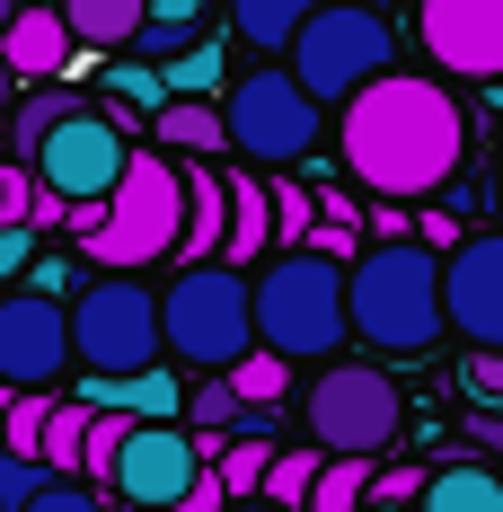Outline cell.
<instances>
[{"mask_svg": "<svg viewBox=\"0 0 503 512\" xmlns=\"http://www.w3.org/2000/svg\"><path fill=\"white\" fill-rule=\"evenodd\" d=\"M159 301H168V354L195 362L203 380H212V371H239V362L265 345V336H256V283L239 265H186Z\"/></svg>", "mask_w": 503, "mask_h": 512, "instance_id": "cell-4", "label": "cell"}, {"mask_svg": "<svg viewBox=\"0 0 503 512\" xmlns=\"http://www.w3.org/2000/svg\"><path fill=\"white\" fill-rule=\"evenodd\" d=\"M71 18H62V0H18L9 9V36H0V53H9V71L27 80V89H45L53 71L71 62Z\"/></svg>", "mask_w": 503, "mask_h": 512, "instance_id": "cell-14", "label": "cell"}, {"mask_svg": "<svg viewBox=\"0 0 503 512\" xmlns=\"http://www.w3.org/2000/svg\"><path fill=\"white\" fill-rule=\"evenodd\" d=\"M371 486H380V468H371V460H327L318 504H309V512H371Z\"/></svg>", "mask_w": 503, "mask_h": 512, "instance_id": "cell-28", "label": "cell"}, {"mask_svg": "<svg viewBox=\"0 0 503 512\" xmlns=\"http://www.w3.org/2000/svg\"><path fill=\"white\" fill-rule=\"evenodd\" d=\"M424 468H380V486H371V504H424Z\"/></svg>", "mask_w": 503, "mask_h": 512, "instance_id": "cell-33", "label": "cell"}, {"mask_svg": "<svg viewBox=\"0 0 503 512\" xmlns=\"http://www.w3.org/2000/svg\"><path fill=\"white\" fill-rule=\"evenodd\" d=\"M80 256H89L98 274H142L159 256H186V168L159 159V151H133V177L115 186L106 230Z\"/></svg>", "mask_w": 503, "mask_h": 512, "instance_id": "cell-6", "label": "cell"}, {"mask_svg": "<svg viewBox=\"0 0 503 512\" xmlns=\"http://www.w3.org/2000/svg\"><path fill=\"white\" fill-rule=\"evenodd\" d=\"M80 106H89V98H71V89H27V106L9 115V142H18V159L36 168V151H45V142L71 124V115H80Z\"/></svg>", "mask_w": 503, "mask_h": 512, "instance_id": "cell-22", "label": "cell"}, {"mask_svg": "<svg viewBox=\"0 0 503 512\" xmlns=\"http://www.w3.org/2000/svg\"><path fill=\"white\" fill-rule=\"evenodd\" d=\"M177 512H230V486H221V468H203V486H195Z\"/></svg>", "mask_w": 503, "mask_h": 512, "instance_id": "cell-38", "label": "cell"}, {"mask_svg": "<svg viewBox=\"0 0 503 512\" xmlns=\"http://www.w3.org/2000/svg\"><path fill=\"white\" fill-rule=\"evenodd\" d=\"M495 159H503V106H495Z\"/></svg>", "mask_w": 503, "mask_h": 512, "instance_id": "cell-41", "label": "cell"}, {"mask_svg": "<svg viewBox=\"0 0 503 512\" xmlns=\"http://www.w3.org/2000/svg\"><path fill=\"white\" fill-rule=\"evenodd\" d=\"M151 133L168 142V151H186V159H212V151H230V115H221L212 98H177V106H168V115L151 124Z\"/></svg>", "mask_w": 503, "mask_h": 512, "instance_id": "cell-21", "label": "cell"}, {"mask_svg": "<svg viewBox=\"0 0 503 512\" xmlns=\"http://www.w3.org/2000/svg\"><path fill=\"white\" fill-rule=\"evenodd\" d=\"M53 486V468L45 460H9L0 451V512H36V495Z\"/></svg>", "mask_w": 503, "mask_h": 512, "instance_id": "cell-32", "label": "cell"}, {"mask_svg": "<svg viewBox=\"0 0 503 512\" xmlns=\"http://www.w3.org/2000/svg\"><path fill=\"white\" fill-rule=\"evenodd\" d=\"M353 9H389V0H353Z\"/></svg>", "mask_w": 503, "mask_h": 512, "instance_id": "cell-44", "label": "cell"}, {"mask_svg": "<svg viewBox=\"0 0 503 512\" xmlns=\"http://www.w3.org/2000/svg\"><path fill=\"white\" fill-rule=\"evenodd\" d=\"M53 407H62V398H9V424H0V442H9V460H45Z\"/></svg>", "mask_w": 503, "mask_h": 512, "instance_id": "cell-30", "label": "cell"}, {"mask_svg": "<svg viewBox=\"0 0 503 512\" xmlns=\"http://www.w3.org/2000/svg\"><path fill=\"white\" fill-rule=\"evenodd\" d=\"M106 106H142V115H168V106H177V89H168V71H151V62H115V71H106Z\"/></svg>", "mask_w": 503, "mask_h": 512, "instance_id": "cell-26", "label": "cell"}, {"mask_svg": "<svg viewBox=\"0 0 503 512\" xmlns=\"http://www.w3.org/2000/svg\"><path fill=\"white\" fill-rule=\"evenodd\" d=\"M71 362H80V336H71L62 301H45V292H9L0 301V380L18 398H45Z\"/></svg>", "mask_w": 503, "mask_h": 512, "instance_id": "cell-10", "label": "cell"}, {"mask_svg": "<svg viewBox=\"0 0 503 512\" xmlns=\"http://www.w3.org/2000/svg\"><path fill=\"white\" fill-rule=\"evenodd\" d=\"M424 512H503V468H477V460L433 468V486H424Z\"/></svg>", "mask_w": 503, "mask_h": 512, "instance_id": "cell-20", "label": "cell"}, {"mask_svg": "<svg viewBox=\"0 0 503 512\" xmlns=\"http://www.w3.org/2000/svg\"><path fill=\"white\" fill-rule=\"evenodd\" d=\"M415 36L442 80H503V0H415Z\"/></svg>", "mask_w": 503, "mask_h": 512, "instance_id": "cell-11", "label": "cell"}, {"mask_svg": "<svg viewBox=\"0 0 503 512\" xmlns=\"http://www.w3.org/2000/svg\"><path fill=\"white\" fill-rule=\"evenodd\" d=\"M0 274H36V230H0Z\"/></svg>", "mask_w": 503, "mask_h": 512, "instance_id": "cell-36", "label": "cell"}, {"mask_svg": "<svg viewBox=\"0 0 503 512\" xmlns=\"http://www.w3.org/2000/svg\"><path fill=\"white\" fill-rule=\"evenodd\" d=\"M256 256H274V186L230 177V248H221V265H256Z\"/></svg>", "mask_w": 503, "mask_h": 512, "instance_id": "cell-19", "label": "cell"}, {"mask_svg": "<svg viewBox=\"0 0 503 512\" xmlns=\"http://www.w3.org/2000/svg\"><path fill=\"white\" fill-rule=\"evenodd\" d=\"M318 9H327V0H230V27H239V45L292 62V45L309 36V18H318Z\"/></svg>", "mask_w": 503, "mask_h": 512, "instance_id": "cell-17", "label": "cell"}, {"mask_svg": "<svg viewBox=\"0 0 503 512\" xmlns=\"http://www.w3.org/2000/svg\"><path fill=\"white\" fill-rule=\"evenodd\" d=\"M62 18H71V36L98 53H124L142 45V27H151V0H62Z\"/></svg>", "mask_w": 503, "mask_h": 512, "instance_id": "cell-18", "label": "cell"}, {"mask_svg": "<svg viewBox=\"0 0 503 512\" xmlns=\"http://www.w3.org/2000/svg\"><path fill=\"white\" fill-rule=\"evenodd\" d=\"M221 115H230V151L256 159V168H292V159H309L318 142H327V106L301 89L292 62L239 71V89L221 98Z\"/></svg>", "mask_w": 503, "mask_h": 512, "instance_id": "cell-8", "label": "cell"}, {"mask_svg": "<svg viewBox=\"0 0 503 512\" xmlns=\"http://www.w3.org/2000/svg\"><path fill=\"white\" fill-rule=\"evenodd\" d=\"M371 230H380V239H415V221H406V204H380V212H371Z\"/></svg>", "mask_w": 503, "mask_h": 512, "instance_id": "cell-40", "label": "cell"}, {"mask_svg": "<svg viewBox=\"0 0 503 512\" xmlns=\"http://www.w3.org/2000/svg\"><path fill=\"white\" fill-rule=\"evenodd\" d=\"M371 512H424V504H371Z\"/></svg>", "mask_w": 503, "mask_h": 512, "instance_id": "cell-42", "label": "cell"}, {"mask_svg": "<svg viewBox=\"0 0 503 512\" xmlns=\"http://www.w3.org/2000/svg\"><path fill=\"white\" fill-rule=\"evenodd\" d=\"M301 415H309V442L327 460H380L398 442V424H406V398H398V380L380 362H327L309 380Z\"/></svg>", "mask_w": 503, "mask_h": 512, "instance_id": "cell-9", "label": "cell"}, {"mask_svg": "<svg viewBox=\"0 0 503 512\" xmlns=\"http://www.w3.org/2000/svg\"><path fill=\"white\" fill-rule=\"evenodd\" d=\"M203 468H212L203 433H186V424H142V433H133V451H124L115 495H124L133 512H177V504L203 486Z\"/></svg>", "mask_w": 503, "mask_h": 512, "instance_id": "cell-12", "label": "cell"}, {"mask_svg": "<svg viewBox=\"0 0 503 512\" xmlns=\"http://www.w3.org/2000/svg\"><path fill=\"white\" fill-rule=\"evenodd\" d=\"M318 477H327V451H318V442H309V451H283V460H274V477H265V504L309 512V504H318Z\"/></svg>", "mask_w": 503, "mask_h": 512, "instance_id": "cell-25", "label": "cell"}, {"mask_svg": "<svg viewBox=\"0 0 503 512\" xmlns=\"http://www.w3.org/2000/svg\"><path fill=\"white\" fill-rule=\"evenodd\" d=\"M71 336H80V371L89 380H142L168 354V301L142 274H98L71 301Z\"/></svg>", "mask_w": 503, "mask_h": 512, "instance_id": "cell-5", "label": "cell"}, {"mask_svg": "<svg viewBox=\"0 0 503 512\" xmlns=\"http://www.w3.org/2000/svg\"><path fill=\"white\" fill-rule=\"evenodd\" d=\"M256 336L283 362H327L353 336V265L336 256H265L256 274Z\"/></svg>", "mask_w": 503, "mask_h": 512, "instance_id": "cell-3", "label": "cell"}, {"mask_svg": "<svg viewBox=\"0 0 503 512\" xmlns=\"http://www.w3.org/2000/svg\"><path fill=\"white\" fill-rule=\"evenodd\" d=\"M89 424H98V407H80V398L53 407V433H45V468L53 477H80V468H89Z\"/></svg>", "mask_w": 503, "mask_h": 512, "instance_id": "cell-24", "label": "cell"}, {"mask_svg": "<svg viewBox=\"0 0 503 512\" xmlns=\"http://www.w3.org/2000/svg\"><path fill=\"white\" fill-rule=\"evenodd\" d=\"M468 398H503V354H468Z\"/></svg>", "mask_w": 503, "mask_h": 512, "instance_id": "cell-37", "label": "cell"}, {"mask_svg": "<svg viewBox=\"0 0 503 512\" xmlns=\"http://www.w3.org/2000/svg\"><path fill=\"white\" fill-rule=\"evenodd\" d=\"M336 151H345V177L371 186L380 204H424L468 159V106L433 71H389L336 115Z\"/></svg>", "mask_w": 503, "mask_h": 512, "instance_id": "cell-1", "label": "cell"}, {"mask_svg": "<svg viewBox=\"0 0 503 512\" xmlns=\"http://www.w3.org/2000/svg\"><path fill=\"white\" fill-rule=\"evenodd\" d=\"M36 512H106V504L89 495V486H80V477H53L45 495H36Z\"/></svg>", "mask_w": 503, "mask_h": 512, "instance_id": "cell-34", "label": "cell"}, {"mask_svg": "<svg viewBox=\"0 0 503 512\" xmlns=\"http://www.w3.org/2000/svg\"><path fill=\"white\" fill-rule=\"evenodd\" d=\"M451 327V256L424 239H380L353 265V336L371 354H424Z\"/></svg>", "mask_w": 503, "mask_h": 512, "instance_id": "cell-2", "label": "cell"}, {"mask_svg": "<svg viewBox=\"0 0 503 512\" xmlns=\"http://www.w3.org/2000/svg\"><path fill=\"white\" fill-rule=\"evenodd\" d=\"M133 433H142L133 415H98V424H89V468H80V477H89V486H115V477H124V451H133Z\"/></svg>", "mask_w": 503, "mask_h": 512, "instance_id": "cell-29", "label": "cell"}, {"mask_svg": "<svg viewBox=\"0 0 503 512\" xmlns=\"http://www.w3.org/2000/svg\"><path fill=\"white\" fill-rule=\"evenodd\" d=\"M203 9H212V0H151V18H159V27H195Z\"/></svg>", "mask_w": 503, "mask_h": 512, "instance_id": "cell-39", "label": "cell"}, {"mask_svg": "<svg viewBox=\"0 0 503 512\" xmlns=\"http://www.w3.org/2000/svg\"><path fill=\"white\" fill-rule=\"evenodd\" d=\"M168 89L177 98H230L239 80H230V45H195L186 62H168Z\"/></svg>", "mask_w": 503, "mask_h": 512, "instance_id": "cell-27", "label": "cell"}, {"mask_svg": "<svg viewBox=\"0 0 503 512\" xmlns=\"http://www.w3.org/2000/svg\"><path fill=\"white\" fill-rule=\"evenodd\" d=\"M230 380H239V398H248V407H283V380H292V362H283V354H265V345H256V354L239 362Z\"/></svg>", "mask_w": 503, "mask_h": 512, "instance_id": "cell-31", "label": "cell"}, {"mask_svg": "<svg viewBox=\"0 0 503 512\" xmlns=\"http://www.w3.org/2000/svg\"><path fill=\"white\" fill-rule=\"evenodd\" d=\"M186 398H195V389H177L168 371H142V380H89V389H80V407L133 415V424H177V415H186Z\"/></svg>", "mask_w": 503, "mask_h": 512, "instance_id": "cell-16", "label": "cell"}, {"mask_svg": "<svg viewBox=\"0 0 503 512\" xmlns=\"http://www.w3.org/2000/svg\"><path fill=\"white\" fill-rule=\"evenodd\" d=\"M451 327L477 354H503V230H477L451 256Z\"/></svg>", "mask_w": 503, "mask_h": 512, "instance_id": "cell-13", "label": "cell"}, {"mask_svg": "<svg viewBox=\"0 0 503 512\" xmlns=\"http://www.w3.org/2000/svg\"><path fill=\"white\" fill-rule=\"evenodd\" d=\"M27 292H45V301H62V292H71V256H36ZM71 301H80V292H71Z\"/></svg>", "mask_w": 503, "mask_h": 512, "instance_id": "cell-35", "label": "cell"}, {"mask_svg": "<svg viewBox=\"0 0 503 512\" xmlns=\"http://www.w3.org/2000/svg\"><path fill=\"white\" fill-rule=\"evenodd\" d=\"M274 460H283V451H274V433H265V424H248V433L221 451V486H230V504H265V477H274Z\"/></svg>", "mask_w": 503, "mask_h": 512, "instance_id": "cell-23", "label": "cell"}, {"mask_svg": "<svg viewBox=\"0 0 503 512\" xmlns=\"http://www.w3.org/2000/svg\"><path fill=\"white\" fill-rule=\"evenodd\" d=\"M221 248H230V177L195 159L186 168V265H221Z\"/></svg>", "mask_w": 503, "mask_h": 512, "instance_id": "cell-15", "label": "cell"}, {"mask_svg": "<svg viewBox=\"0 0 503 512\" xmlns=\"http://www.w3.org/2000/svg\"><path fill=\"white\" fill-rule=\"evenodd\" d=\"M230 512H283V504H230Z\"/></svg>", "mask_w": 503, "mask_h": 512, "instance_id": "cell-43", "label": "cell"}, {"mask_svg": "<svg viewBox=\"0 0 503 512\" xmlns=\"http://www.w3.org/2000/svg\"><path fill=\"white\" fill-rule=\"evenodd\" d=\"M292 71H301V89L318 106H336L345 115L371 80H389L406 71L398 62V27H389V9H353V0H327L318 18H309V36L292 45Z\"/></svg>", "mask_w": 503, "mask_h": 512, "instance_id": "cell-7", "label": "cell"}]
</instances>
